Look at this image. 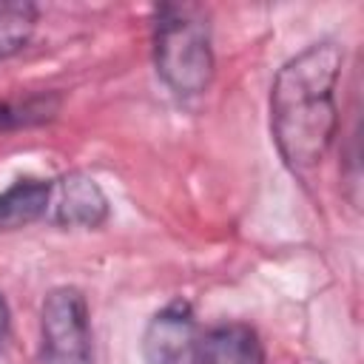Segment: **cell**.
Wrapping results in <instances>:
<instances>
[{
	"label": "cell",
	"mask_w": 364,
	"mask_h": 364,
	"mask_svg": "<svg viewBox=\"0 0 364 364\" xmlns=\"http://www.w3.org/2000/svg\"><path fill=\"white\" fill-rule=\"evenodd\" d=\"M344 65V48L321 40L290 57L270 88V131L284 165L304 173L327 156L336 131V85Z\"/></svg>",
	"instance_id": "1"
},
{
	"label": "cell",
	"mask_w": 364,
	"mask_h": 364,
	"mask_svg": "<svg viewBox=\"0 0 364 364\" xmlns=\"http://www.w3.org/2000/svg\"><path fill=\"white\" fill-rule=\"evenodd\" d=\"M154 65L179 97H199L213 80L210 26L196 6H159L154 14Z\"/></svg>",
	"instance_id": "2"
},
{
	"label": "cell",
	"mask_w": 364,
	"mask_h": 364,
	"mask_svg": "<svg viewBox=\"0 0 364 364\" xmlns=\"http://www.w3.org/2000/svg\"><path fill=\"white\" fill-rule=\"evenodd\" d=\"M40 344L48 364H94L88 301L77 287H54L40 310Z\"/></svg>",
	"instance_id": "3"
},
{
	"label": "cell",
	"mask_w": 364,
	"mask_h": 364,
	"mask_svg": "<svg viewBox=\"0 0 364 364\" xmlns=\"http://www.w3.org/2000/svg\"><path fill=\"white\" fill-rule=\"evenodd\" d=\"M202 333L185 299L168 301L156 310L142 333L145 364H199Z\"/></svg>",
	"instance_id": "4"
},
{
	"label": "cell",
	"mask_w": 364,
	"mask_h": 364,
	"mask_svg": "<svg viewBox=\"0 0 364 364\" xmlns=\"http://www.w3.org/2000/svg\"><path fill=\"white\" fill-rule=\"evenodd\" d=\"M108 196L88 173L71 171L60 179H51V202H48V222L60 228H100L108 219Z\"/></svg>",
	"instance_id": "5"
},
{
	"label": "cell",
	"mask_w": 364,
	"mask_h": 364,
	"mask_svg": "<svg viewBox=\"0 0 364 364\" xmlns=\"http://www.w3.org/2000/svg\"><path fill=\"white\" fill-rule=\"evenodd\" d=\"M199 364H264V344L250 324H216L202 336Z\"/></svg>",
	"instance_id": "6"
},
{
	"label": "cell",
	"mask_w": 364,
	"mask_h": 364,
	"mask_svg": "<svg viewBox=\"0 0 364 364\" xmlns=\"http://www.w3.org/2000/svg\"><path fill=\"white\" fill-rule=\"evenodd\" d=\"M51 179H17L0 193V230H20L48 216Z\"/></svg>",
	"instance_id": "7"
},
{
	"label": "cell",
	"mask_w": 364,
	"mask_h": 364,
	"mask_svg": "<svg viewBox=\"0 0 364 364\" xmlns=\"http://www.w3.org/2000/svg\"><path fill=\"white\" fill-rule=\"evenodd\" d=\"M37 26V6L31 3H0V60L28 46Z\"/></svg>",
	"instance_id": "8"
},
{
	"label": "cell",
	"mask_w": 364,
	"mask_h": 364,
	"mask_svg": "<svg viewBox=\"0 0 364 364\" xmlns=\"http://www.w3.org/2000/svg\"><path fill=\"white\" fill-rule=\"evenodd\" d=\"M60 100L54 94H40V97H26V100H6L0 102V131L23 128V125H37L46 122L57 114Z\"/></svg>",
	"instance_id": "9"
},
{
	"label": "cell",
	"mask_w": 364,
	"mask_h": 364,
	"mask_svg": "<svg viewBox=\"0 0 364 364\" xmlns=\"http://www.w3.org/2000/svg\"><path fill=\"white\" fill-rule=\"evenodd\" d=\"M9 327H11V313H9L6 299L0 296V347H3V341L9 338Z\"/></svg>",
	"instance_id": "10"
}]
</instances>
